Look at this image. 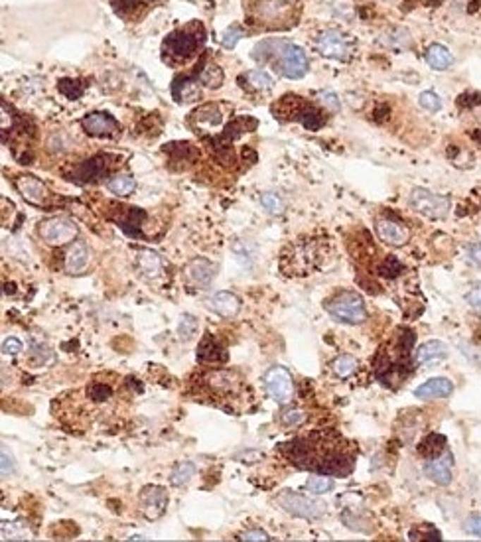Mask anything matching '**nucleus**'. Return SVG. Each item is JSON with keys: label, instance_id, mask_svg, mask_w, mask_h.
<instances>
[{"label": "nucleus", "instance_id": "1", "mask_svg": "<svg viewBox=\"0 0 481 542\" xmlns=\"http://www.w3.org/2000/svg\"><path fill=\"white\" fill-rule=\"evenodd\" d=\"M292 466L314 474L347 477L355 467V452L336 432H316L280 447Z\"/></svg>", "mask_w": 481, "mask_h": 542}, {"label": "nucleus", "instance_id": "2", "mask_svg": "<svg viewBox=\"0 0 481 542\" xmlns=\"http://www.w3.org/2000/svg\"><path fill=\"white\" fill-rule=\"evenodd\" d=\"M413 343L414 333L403 327L395 333V339H391V343L381 349L375 369L383 385L396 389L413 373Z\"/></svg>", "mask_w": 481, "mask_h": 542}, {"label": "nucleus", "instance_id": "3", "mask_svg": "<svg viewBox=\"0 0 481 542\" xmlns=\"http://www.w3.org/2000/svg\"><path fill=\"white\" fill-rule=\"evenodd\" d=\"M252 57L260 64H272L280 76L300 79L308 73V57L304 49L286 40H264L252 52Z\"/></svg>", "mask_w": 481, "mask_h": 542}, {"label": "nucleus", "instance_id": "4", "mask_svg": "<svg viewBox=\"0 0 481 542\" xmlns=\"http://www.w3.org/2000/svg\"><path fill=\"white\" fill-rule=\"evenodd\" d=\"M252 16L269 28L288 26L296 16V0H259L252 6Z\"/></svg>", "mask_w": 481, "mask_h": 542}, {"label": "nucleus", "instance_id": "5", "mask_svg": "<svg viewBox=\"0 0 481 542\" xmlns=\"http://www.w3.org/2000/svg\"><path fill=\"white\" fill-rule=\"evenodd\" d=\"M327 314L341 324H363L367 320V308L363 298L355 292H341L329 300L326 306Z\"/></svg>", "mask_w": 481, "mask_h": 542}, {"label": "nucleus", "instance_id": "6", "mask_svg": "<svg viewBox=\"0 0 481 542\" xmlns=\"http://www.w3.org/2000/svg\"><path fill=\"white\" fill-rule=\"evenodd\" d=\"M276 503L280 505V509H284L286 513L300 517V519H308V521H316L326 517L327 503L314 499V497H306V495L294 493V491H282L276 497Z\"/></svg>", "mask_w": 481, "mask_h": 542}, {"label": "nucleus", "instance_id": "7", "mask_svg": "<svg viewBox=\"0 0 481 542\" xmlns=\"http://www.w3.org/2000/svg\"><path fill=\"white\" fill-rule=\"evenodd\" d=\"M202 42H205V30L200 28L197 32H192V28L178 30L164 40V56H172V59L178 61L188 59L200 49Z\"/></svg>", "mask_w": 481, "mask_h": 542}, {"label": "nucleus", "instance_id": "8", "mask_svg": "<svg viewBox=\"0 0 481 542\" xmlns=\"http://www.w3.org/2000/svg\"><path fill=\"white\" fill-rule=\"evenodd\" d=\"M203 387L212 392L213 397H221V399H235L240 397V392L245 389V383L235 371L227 369H213V371L203 373Z\"/></svg>", "mask_w": 481, "mask_h": 542}, {"label": "nucleus", "instance_id": "9", "mask_svg": "<svg viewBox=\"0 0 481 542\" xmlns=\"http://www.w3.org/2000/svg\"><path fill=\"white\" fill-rule=\"evenodd\" d=\"M38 233L39 237L51 247H63V245H69L73 239H78L79 227L73 219L58 215V217L44 219L39 223Z\"/></svg>", "mask_w": 481, "mask_h": 542}, {"label": "nucleus", "instance_id": "10", "mask_svg": "<svg viewBox=\"0 0 481 542\" xmlns=\"http://www.w3.org/2000/svg\"><path fill=\"white\" fill-rule=\"evenodd\" d=\"M14 186L26 203L39 207V210H51L54 207V193L44 181L32 176V174H20L14 178Z\"/></svg>", "mask_w": 481, "mask_h": 542}, {"label": "nucleus", "instance_id": "11", "mask_svg": "<svg viewBox=\"0 0 481 542\" xmlns=\"http://www.w3.org/2000/svg\"><path fill=\"white\" fill-rule=\"evenodd\" d=\"M408 203L414 211L430 219H444L450 211V200L446 195H438V193H432L424 188H416L410 191Z\"/></svg>", "mask_w": 481, "mask_h": 542}, {"label": "nucleus", "instance_id": "12", "mask_svg": "<svg viewBox=\"0 0 481 542\" xmlns=\"http://www.w3.org/2000/svg\"><path fill=\"white\" fill-rule=\"evenodd\" d=\"M264 389L269 392L272 400H276L279 404H288L294 399V379L286 367L274 365L269 371L264 373Z\"/></svg>", "mask_w": 481, "mask_h": 542}, {"label": "nucleus", "instance_id": "13", "mask_svg": "<svg viewBox=\"0 0 481 542\" xmlns=\"http://www.w3.org/2000/svg\"><path fill=\"white\" fill-rule=\"evenodd\" d=\"M316 49H318L319 56L329 57V59H339V61H347L353 54L351 42L337 30L322 32L316 38Z\"/></svg>", "mask_w": 481, "mask_h": 542}, {"label": "nucleus", "instance_id": "14", "mask_svg": "<svg viewBox=\"0 0 481 542\" xmlns=\"http://www.w3.org/2000/svg\"><path fill=\"white\" fill-rule=\"evenodd\" d=\"M188 123L193 131L202 136H209L213 133H219L223 126V111L221 105L209 103V105L200 107L197 111H193L192 116L188 119Z\"/></svg>", "mask_w": 481, "mask_h": 542}, {"label": "nucleus", "instance_id": "15", "mask_svg": "<svg viewBox=\"0 0 481 542\" xmlns=\"http://www.w3.org/2000/svg\"><path fill=\"white\" fill-rule=\"evenodd\" d=\"M324 258L322 251L316 243H302V245H296V251L292 255H286L284 257V267L296 270L300 275H306V272H312L314 268L319 267V260Z\"/></svg>", "mask_w": 481, "mask_h": 542}, {"label": "nucleus", "instance_id": "16", "mask_svg": "<svg viewBox=\"0 0 481 542\" xmlns=\"http://www.w3.org/2000/svg\"><path fill=\"white\" fill-rule=\"evenodd\" d=\"M138 505H140V511H142V514L148 521H156V519H160L166 513L168 491L158 486L145 487L140 491V497H138Z\"/></svg>", "mask_w": 481, "mask_h": 542}, {"label": "nucleus", "instance_id": "17", "mask_svg": "<svg viewBox=\"0 0 481 542\" xmlns=\"http://www.w3.org/2000/svg\"><path fill=\"white\" fill-rule=\"evenodd\" d=\"M81 128L89 136H95V138H113L121 131L115 116H111L109 113H101V111L85 114L81 119Z\"/></svg>", "mask_w": 481, "mask_h": 542}, {"label": "nucleus", "instance_id": "18", "mask_svg": "<svg viewBox=\"0 0 481 542\" xmlns=\"http://www.w3.org/2000/svg\"><path fill=\"white\" fill-rule=\"evenodd\" d=\"M375 231L379 241L389 247H404L410 241V231L404 227L403 223L393 219H379L375 223Z\"/></svg>", "mask_w": 481, "mask_h": 542}, {"label": "nucleus", "instance_id": "19", "mask_svg": "<svg viewBox=\"0 0 481 542\" xmlns=\"http://www.w3.org/2000/svg\"><path fill=\"white\" fill-rule=\"evenodd\" d=\"M111 160H113L111 156H95V158H89L85 162H81L78 171H75V181L89 183V181L101 180L103 176H106L115 168V164Z\"/></svg>", "mask_w": 481, "mask_h": 542}, {"label": "nucleus", "instance_id": "20", "mask_svg": "<svg viewBox=\"0 0 481 542\" xmlns=\"http://www.w3.org/2000/svg\"><path fill=\"white\" fill-rule=\"evenodd\" d=\"M217 276V265L207 258H193L185 267V278L195 288H207Z\"/></svg>", "mask_w": 481, "mask_h": 542}, {"label": "nucleus", "instance_id": "21", "mask_svg": "<svg viewBox=\"0 0 481 542\" xmlns=\"http://www.w3.org/2000/svg\"><path fill=\"white\" fill-rule=\"evenodd\" d=\"M452 454L446 450L444 456L428 459V462L424 464V474H426V477H428L430 481H434L436 486H450V483H452Z\"/></svg>", "mask_w": 481, "mask_h": 542}, {"label": "nucleus", "instance_id": "22", "mask_svg": "<svg viewBox=\"0 0 481 542\" xmlns=\"http://www.w3.org/2000/svg\"><path fill=\"white\" fill-rule=\"evenodd\" d=\"M207 310H212L215 315L221 318H235L240 310L239 296L231 294V292H215L212 298H207Z\"/></svg>", "mask_w": 481, "mask_h": 542}, {"label": "nucleus", "instance_id": "23", "mask_svg": "<svg viewBox=\"0 0 481 542\" xmlns=\"http://www.w3.org/2000/svg\"><path fill=\"white\" fill-rule=\"evenodd\" d=\"M89 260H91V253H89V247H87L83 241H78L73 243L69 251L66 253V260H63V268L68 275H81L85 272V268L89 267Z\"/></svg>", "mask_w": 481, "mask_h": 542}, {"label": "nucleus", "instance_id": "24", "mask_svg": "<svg viewBox=\"0 0 481 542\" xmlns=\"http://www.w3.org/2000/svg\"><path fill=\"white\" fill-rule=\"evenodd\" d=\"M229 359V353L227 349L223 347V343L212 335V333H207L205 337L200 343V347H197V361L200 363H225Z\"/></svg>", "mask_w": 481, "mask_h": 542}, {"label": "nucleus", "instance_id": "25", "mask_svg": "<svg viewBox=\"0 0 481 542\" xmlns=\"http://www.w3.org/2000/svg\"><path fill=\"white\" fill-rule=\"evenodd\" d=\"M453 392L452 380L446 379V377H436V379H430L422 383L418 389L414 390V397L420 400L428 399H446Z\"/></svg>", "mask_w": 481, "mask_h": 542}, {"label": "nucleus", "instance_id": "26", "mask_svg": "<svg viewBox=\"0 0 481 542\" xmlns=\"http://www.w3.org/2000/svg\"><path fill=\"white\" fill-rule=\"evenodd\" d=\"M136 268L140 275H145L146 278H158L162 275V258L156 251H150V248H140L136 253Z\"/></svg>", "mask_w": 481, "mask_h": 542}, {"label": "nucleus", "instance_id": "27", "mask_svg": "<svg viewBox=\"0 0 481 542\" xmlns=\"http://www.w3.org/2000/svg\"><path fill=\"white\" fill-rule=\"evenodd\" d=\"M193 77H178L172 83V95L180 103H193L202 97V89Z\"/></svg>", "mask_w": 481, "mask_h": 542}, {"label": "nucleus", "instance_id": "28", "mask_svg": "<svg viewBox=\"0 0 481 542\" xmlns=\"http://www.w3.org/2000/svg\"><path fill=\"white\" fill-rule=\"evenodd\" d=\"M446 357H448V347H446V343L438 342V339L422 343L416 351V361L420 365H432V363L442 361Z\"/></svg>", "mask_w": 481, "mask_h": 542}, {"label": "nucleus", "instance_id": "29", "mask_svg": "<svg viewBox=\"0 0 481 542\" xmlns=\"http://www.w3.org/2000/svg\"><path fill=\"white\" fill-rule=\"evenodd\" d=\"M239 83L247 91H267L270 87L274 85V79L270 77L269 71H264V69H255V71H247V73H243L239 77Z\"/></svg>", "mask_w": 481, "mask_h": 542}, {"label": "nucleus", "instance_id": "30", "mask_svg": "<svg viewBox=\"0 0 481 542\" xmlns=\"http://www.w3.org/2000/svg\"><path fill=\"white\" fill-rule=\"evenodd\" d=\"M0 534H2V541H32L34 538V531L30 529L26 521H4Z\"/></svg>", "mask_w": 481, "mask_h": 542}, {"label": "nucleus", "instance_id": "31", "mask_svg": "<svg viewBox=\"0 0 481 542\" xmlns=\"http://www.w3.org/2000/svg\"><path fill=\"white\" fill-rule=\"evenodd\" d=\"M426 61L432 69H438V71H446L450 69L453 64V56L450 54V49L446 46H440V44H432L430 48L426 49Z\"/></svg>", "mask_w": 481, "mask_h": 542}, {"label": "nucleus", "instance_id": "32", "mask_svg": "<svg viewBox=\"0 0 481 542\" xmlns=\"http://www.w3.org/2000/svg\"><path fill=\"white\" fill-rule=\"evenodd\" d=\"M85 397L91 400L93 404L101 406V404H109V400H113L115 389H113V385L103 383V380H91V383L87 385Z\"/></svg>", "mask_w": 481, "mask_h": 542}, {"label": "nucleus", "instance_id": "33", "mask_svg": "<svg viewBox=\"0 0 481 542\" xmlns=\"http://www.w3.org/2000/svg\"><path fill=\"white\" fill-rule=\"evenodd\" d=\"M446 452V436L442 434H428L424 436V440L418 444V454L424 457V459H434V457L442 456Z\"/></svg>", "mask_w": 481, "mask_h": 542}, {"label": "nucleus", "instance_id": "34", "mask_svg": "<svg viewBox=\"0 0 481 542\" xmlns=\"http://www.w3.org/2000/svg\"><path fill=\"white\" fill-rule=\"evenodd\" d=\"M223 79H225V73L223 69L217 64H205L202 66V69L197 71V81L200 85L207 87V89H217V87L223 85Z\"/></svg>", "mask_w": 481, "mask_h": 542}, {"label": "nucleus", "instance_id": "35", "mask_svg": "<svg viewBox=\"0 0 481 542\" xmlns=\"http://www.w3.org/2000/svg\"><path fill=\"white\" fill-rule=\"evenodd\" d=\"M106 190L115 193L118 198H126L136 190V180L128 174H116L111 180L106 181Z\"/></svg>", "mask_w": 481, "mask_h": 542}, {"label": "nucleus", "instance_id": "36", "mask_svg": "<svg viewBox=\"0 0 481 542\" xmlns=\"http://www.w3.org/2000/svg\"><path fill=\"white\" fill-rule=\"evenodd\" d=\"M359 369V361L353 355H339L331 361V373L337 379H349Z\"/></svg>", "mask_w": 481, "mask_h": 542}, {"label": "nucleus", "instance_id": "37", "mask_svg": "<svg viewBox=\"0 0 481 542\" xmlns=\"http://www.w3.org/2000/svg\"><path fill=\"white\" fill-rule=\"evenodd\" d=\"M193 476H195V466L192 462H180V464H176L172 474H170V483L173 487H182L185 483H190V479Z\"/></svg>", "mask_w": 481, "mask_h": 542}, {"label": "nucleus", "instance_id": "38", "mask_svg": "<svg viewBox=\"0 0 481 542\" xmlns=\"http://www.w3.org/2000/svg\"><path fill=\"white\" fill-rule=\"evenodd\" d=\"M308 422V414L302 409H286L280 414V424L286 428H300Z\"/></svg>", "mask_w": 481, "mask_h": 542}, {"label": "nucleus", "instance_id": "39", "mask_svg": "<svg viewBox=\"0 0 481 542\" xmlns=\"http://www.w3.org/2000/svg\"><path fill=\"white\" fill-rule=\"evenodd\" d=\"M300 123L304 124L308 131H319L324 124H326V116L316 111V109H310V107H304L302 113H300Z\"/></svg>", "mask_w": 481, "mask_h": 542}, {"label": "nucleus", "instance_id": "40", "mask_svg": "<svg viewBox=\"0 0 481 542\" xmlns=\"http://www.w3.org/2000/svg\"><path fill=\"white\" fill-rule=\"evenodd\" d=\"M260 205H262L264 211L270 213V215H282V213H284V201L280 200V195L279 193H274V191L262 193V195H260Z\"/></svg>", "mask_w": 481, "mask_h": 542}, {"label": "nucleus", "instance_id": "41", "mask_svg": "<svg viewBox=\"0 0 481 542\" xmlns=\"http://www.w3.org/2000/svg\"><path fill=\"white\" fill-rule=\"evenodd\" d=\"M408 541H442V533L438 529H434L430 524L424 526H414L408 533Z\"/></svg>", "mask_w": 481, "mask_h": 542}, {"label": "nucleus", "instance_id": "42", "mask_svg": "<svg viewBox=\"0 0 481 542\" xmlns=\"http://www.w3.org/2000/svg\"><path fill=\"white\" fill-rule=\"evenodd\" d=\"M306 489L310 491V495H324L329 493L331 489H334V481L329 479V477H322V476H312L306 481Z\"/></svg>", "mask_w": 481, "mask_h": 542}, {"label": "nucleus", "instance_id": "43", "mask_svg": "<svg viewBox=\"0 0 481 542\" xmlns=\"http://www.w3.org/2000/svg\"><path fill=\"white\" fill-rule=\"evenodd\" d=\"M58 89L68 99H79V97L83 95V91H85V85L79 83L78 79H61L58 83Z\"/></svg>", "mask_w": 481, "mask_h": 542}, {"label": "nucleus", "instance_id": "44", "mask_svg": "<svg viewBox=\"0 0 481 542\" xmlns=\"http://www.w3.org/2000/svg\"><path fill=\"white\" fill-rule=\"evenodd\" d=\"M418 103H420V107H422L424 111H428V113H436V111L442 109V99L436 95L434 91H424V93H420Z\"/></svg>", "mask_w": 481, "mask_h": 542}, {"label": "nucleus", "instance_id": "45", "mask_svg": "<svg viewBox=\"0 0 481 542\" xmlns=\"http://www.w3.org/2000/svg\"><path fill=\"white\" fill-rule=\"evenodd\" d=\"M195 332H197V320L190 314L182 315V320H180V324H178L180 337H182V339H192Z\"/></svg>", "mask_w": 481, "mask_h": 542}, {"label": "nucleus", "instance_id": "46", "mask_svg": "<svg viewBox=\"0 0 481 542\" xmlns=\"http://www.w3.org/2000/svg\"><path fill=\"white\" fill-rule=\"evenodd\" d=\"M245 36V32H243V28L240 26H231V28H227L225 32H223V36H221V44H223V48H227V49H231L235 48L237 44H239V40Z\"/></svg>", "mask_w": 481, "mask_h": 542}, {"label": "nucleus", "instance_id": "47", "mask_svg": "<svg viewBox=\"0 0 481 542\" xmlns=\"http://www.w3.org/2000/svg\"><path fill=\"white\" fill-rule=\"evenodd\" d=\"M403 270H404L403 265H401V263H398V258L393 257V255H391V257H386L385 263L381 265V275L386 276V278H396V276L401 275Z\"/></svg>", "mask_w": 481, "mask_h": 542}, {"label": "nucleus", "instance_id": "48", "mask_svg": "<svg viewBox=\"0 0 481 542\" xmlns=\"http://www.w3.org/2000/svg\"><path fill=\"white\" fill-rule=\"evenodd\" d=\"M318 101L322 105L326 107L329 113H337L341 105H339V99L334 91H319L318 93Z\"/></svg>", "mask_w": 481, "mask_h": 542}, {"label": "nucleus", "instance_id": "49", "mask_svg": "<svg viewBox=\"0 0 481 542\" xmlns=\"http://www.w3.org/2000/svg\"><path fill=\"white\" fill-rule=\"evenodd\" d=\"M465 302L470 304V308H473L475 312L481 314V282L472 286V290L465 294Z\"/></svg>", "mask_w": 481, "mask_h": 542}, {"label": "nucleus", "instance_id": "50", "mask_svg": "<svg viewBox=\"0 0 481 542\" xmlns=\"http://www.w3.org/2000/svg\"><path fill=\"white\" fill-rule=\"evenodd\" d=\"M463 531L468 534H473V536H480L481 538V514L468 517L465 523H463Z\"/></svg>", "mask_w": 481, "mask_h": 542}, {"label": "nucleus", "instance_id": "51", "mask_svg": "<svg viewBox=\"0 0 481 542\" xmlns=\"http://www.w3.org/2000/svg\"><path fill=\"white\" fill-rule=\"evenodd\" d=\"M465 258L468 263H472L473 267L481 268V243H472L465 247Z\"/></svg>", "mask_w": 481, "mask_h": 542}, {"label": "nucleus", "instance_id": "52", "mask_svg": "<svg viewBox=\"0 0 481 542\" xmlns=\"http://www.w3.org/2000/svg\"><path fill=\"white\" fill-rule=\"evenodd\" d=\"M22 349H24V345H22V342H20L18 337H6L4 343H2V351H4V355H18Z\"/></svg>", "mask_w": 481, "mask_h": 542}, {"label": "nucleus", "instance_id": "53", "mask_svg": "<svg viewBox=\"0 0 481 542\" xmlns=\"http://www.w3.org/2000/svg\"><path fill=\"white\" fill-rule=\"evenodd\" d=\"M0 469H2V476H10L14 469H16V464H14V457L10 456L8 450L2 447V459H0Z\"/></svg>", "mask_w": 481, "mask_h": 542}, {"label": "nucleus", "instance_id": "54", "mask_svg": "<svg viewBox=\"0 0 481 542\" xmlns=\"http://www.w3.org/2000/svg\"><path fill=\"white\" fill-rule=\"evenodd\" d=\"M239 541H243V542H262V541H270V536L264 533V531L255 529V531H247V533L240 534Z\"/></svg>", "mask_w": 481, "mask_h": 542}, {"label": "nucleus", "instance_id": "55", "mask_svg": "<svg viewBox=\"0 0 481 542\" xmlns=\"http://www.w3.org/2000/svg\"><path fill=\"white\" fill-rule=\"evenodd\" d=\"M125 2H150V0H125Z\"/></svg>", "mask_w": 481, "mask_h": 542}]
</instances>
